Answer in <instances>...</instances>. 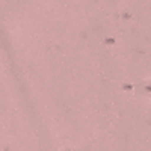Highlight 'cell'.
<instances>
[{
    "mask_svg": "<svg viewBox=\"0 0 151 151\" xmlns=\"http://www.w3.org/2000/svg\"><path fill=\"white\" fill-rule=\"evenodd\" d=\"M150 89H151V86H150Z\"/></svg>",
    "mask_w": 151,
    "mask_h": 151,
    "instance_id": "obj_1",
    "label": "cell"
}]
</instances>
